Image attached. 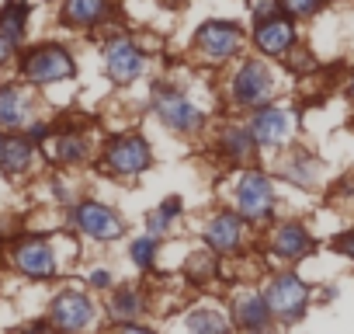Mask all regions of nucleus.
<instances>
[{"label": "nucleus", "instance_id": "12", "mask_svg": "<svg viewBox=\"0 0 354 334\" xmlns=\"http://www.w3.org/2000/svg\"><path fill=\"white\" fill-rule=\"evenodd\" d=\"M250 132H254L257 146H268V150L285 146V139L292 136V115L278 105H261V108H254Z\"/></svg>", "mask_w": 354, "mask_h": 334}, {"label": "nucleus", "instance_id": "34", "mask_svg": "<svg viewBox=\"0 0 354 334\" xmlns=\"http://www.w3.org/2000/svg\"><path fill=\"white\" fill-rule=\"evenodd\" d=\"M91 285H94V289H108V285H111V272H104V268L94 272V275H91Z\"/></svg>", "mask_w": 354, "mask_h": 334}, {"label": "nucleus", "instance_id": "17", "mask_svg": "<svg viewBox=\"0 0 354 334\" xmlns=\"http://www.w3.org/2000/svg\"><path fill=\"white\" fill-rule=\"evenodd\" d=\"M271 320L274 317H271L264 296H257V292H243L233 303V327H240V331H264V327H271Z\"/></svg>", "mask_w": 354, "mask_h": 334}, {"label": "nucleus", "instance_id": "28", "mask_svg": "<svg viewBox=\"0 0 354 334\" xmlns=\"http://www.w3.org/2000/svg\"><path fill=\"white\" fill-rule=\"evenodd\" d=\"M278 4H281V11L288 18H313V15L323 11L326 0H278Z\"/></svg>", "mask_w": 354, "mask_h": 334}, {"label": "nucleus", "instance_id": "15", "mask_svg": "<svg viewBox=\"0 0 354 334\" xmlns=\"http://www.w3.org/2000/svg\"><path fill=\"white\" fill-rule=\"evenodd\" d=\"M247 220L240 216V213H216L212 220H209V227H205V240H209V247L216 251V254H233L240 244H243V227Z\"/></svg>", "mask_w": 354, "mask_h": 334}, {"label": "nucleus", "instance_id": "3", "mask_svg": "<svg viewBox=\"0 0 354 334\" xmlns=\"http://www.w3.org/2000/svg\"><path fill=\"white\" fill-rule=\"evenodd\" d=\"M149 164H153V150L142 136H118V139H108L104 146L101 171L111 178H136L149 171Z\"/></svg>", "mask_w": 354, "mask_h": 334}, {"label": "nucleus", "instance_id": "2", "mask_svg": "<svg viewBox=\"0 0 354 334\" xmlns=\"http://www.w3.org/2000/svg\"><path fill=\"white\" fill-rule=\"evenodd\" d=\"M77 73V63L70 56V49L46 42L35 49H25L21 56V77L28 84H56V80H70Z\"/></svg>", "mask_w": 354, "mask_h": 334}, {"label": "nucleus", "instance_id": "22", "mask_svg": "<svg viewBox=\"0 0 354 334\" xmlns=\"http://www.w3.org/2000/svg\"><path fill=\"white\" fill-rule=\"evenodd\" d=\"M28 4L25 0H11V4L0 8V35H8L11 42H21L25 39V28H28Z\"/></svg>", "mask_w": 354, "mask_h": 334}, {"label": "nucleus", "instance_id": "14", "mask_svg": "<svg viewBox=\"0 0 354 334\" xmlns=\"http://www.w3.org/2000/svg\"><path fill=\"white\" fill-rule=\"evenodd\" d=\"M268 251L281 261H302L309 258L313 251V237L302 223H278L271 230V240H268Z\"/></svg>", "mask_w": 354, "mask_h": 334}, {"label": "nucleus", "instance_id": "26", "mask_svg": "<svg viewBox=\"0 0 354 334\" xmlns=\"http://www.w3.org/2000/svg\"><path fill=\"white\" fill-rule=\"evenodd\" d=\"M188 275H192L198 285H205V282L216 275V251H212V254H209V251L192 254V261H188Z\"/></svg>", "mask_w": 354, "mask_h": 334}, {"label": "nucleus", "instance_id": "35", "mask_svg": "<svg viewBox=\"0 0 354 334\" xmlns=\"http://www.w3.org/2000/svg\"><path fill=\"white\" fill-rule=\"evenodd\" d=\"M167 8H185V0H163Z\"/></svg>", "mask_w": 354, "mask_h": 334}, {"label": "nucleus", "instance_id": "10", "mask_svg": "<svg viewBox=\"0 0 354 334\" xmlns=\"http://www.w3.org/2000/svg\"><path fill=\"white\" fill-rule=\"evenodd\" d=\"M254 46L264 53V56H274L281 60L292 46H299V32H295V18H288L285 11L264 18V21H254Z\"/></svg>", "mask_w": 354, "mask_h": 334}, {"label": "nucleus", "instance_id": "11", "mask_svg": "<svg viewBox=\"0 0 354 334\" xmlns=\"http://www.w3.org/2000/svg\"><path fill=\"white\" fill-rule=\"evenodd\" d=\"M94 317H97L94 299L84 296V292H77V289L59 292L53 299V306H49V324L53 327H63V331H84V327L94 324Z\"/></svg>", "mask_w": 354, "mask_h": 334}, {"label": "nucleus", "instance_id": "25", "mask_svg": "<svg viewBox=\"0 0 354 334\" xmlns=\"http://www.w3.org/2000/svg\"><path fill=\"white\" fill-rule=\"evenodd\" d=\"M129 258H132V265H136L139 272H149L153 261H156V237H153V234L136 237V240L129 244Z\"/></svg>", "mask_w": 354, "mask_h": 334}, {"label": "nucleus", "instance_id": "5", "mask_svg": "<svg viewBox=\"0 0 354 334\" xmlns=\"http://www.w3.org/2000/svg\"><path fill=\"white\" fill-rule=\"evenodd\" d=\"M153 112L174 132H198L202 122H205V115L198 112V105L192 98H185L177 87H167V84H156V91H153Z\"/></svg>", "mask_w": 354, "mask_h": 334}, {"label": "nucleus", "instance_id": "36", "mask_svg": "<svg viewBox=\"0 0 354 334\" xmlns=\"http://www.w3.org/2000/svg\"><path fill=\"white\" fill-rule=\"evenodd\" d=\"M347 94H351V98H354V73H351V77H347Z\"/></svg>", "mask_w": 354, "mask_h": 334}, {"label": "nucleus", "instance_id": "6", "mask_svg": "<svg viewBox=\"0 0 354 334\" xmlns=\"http://www.w3.org/2000/svg\"><path fill=\"white\" fill-rule=\"evenodd\" d=\"M70 227H77L84 237H91V240H101V244H108V240H118V237L125 234V223H122V216H118L115 209L101 206V202H91V199L73 206V213H70Z\"/></svg>", "mask_w": 354, "mask_h": 334}, {"label": "nucleus", "instance_id": "19", "mask_svg": "<svg viewBox=\"0 0 354 334\" xmlns=\"http://www.w3.org/2000/svg\"><path fill=\"white\" fill-rule=\"evenodd\" d=\"M111 0H66L63 4V25L73 28H94L108 18Z\"/></svg>", "mask_w": 354, "mask_h": 334}, {"label": "nucleus", "instance_id": "23", "mask_svg": "<svg viewBox=\"0 0 354 334\" xmlns=\"http://www.w3.org/2000/svg\"><path fill=\"white\" fill-rule=\"evenodd\" d=\"M281 175H285L292 185H299V188H313V185L319 182V164H316L309 153H302V150H299L292 160H285Z\"/></svg>", "mask_w": 354, "mask_h": 334}, {"label": "nucleus", "instance_id": "24", "mask_svg": "<svg viewBox=\"0 0 354 334\" xmlns=\"http://www.w3.org/2000/svg\"><path fill=\"white\" fill-rule=\"evenodd\" d=\"M146 310V296L139 292V285H118L111 292V303H108V313L118 320V317H139Z\"/></svg>", "mask_w": 354, "mask_h": 334}, {"label": "nucleus", "instance_id": "27", "mask_svg": "<svg viewBox=\"0 0 354 334\" xmlns=\"http://www.w3.org/2000/svg\"><path fill=\"white\" fill-rule=\"evenodd\" d=\"M188 327H192V331H226L230 324H226V317L216 313V310H195V313L188 317Z\"/></svg>", "mask_w": 354, "mask_h": 334}, {"label": "nucleus", "instance_id": "1", "mask_svg": "<svg viewBox=\"0 0 354 334\" xmlns=\"http://www.w3.org/2000/svg\"><path fill=\"white\" fill-rule=\"evenodd\" d=\"M264 303L271 310V317L278 324H295L306 317L309 310V299H313V289L306 279H299L295 272H281V275H271L268 285H264Z\"/></svg>", "mask_w": 354, "mask_h": 334}, {"label": "nucleus", "instance_id": "7", "mask_svg": "<svg viewBox=\"0 0 354 334\" xmlns=\"http://www.w3.org/2000/svg\"><path fill=\"white\" fill-rule=\"evenodd\" d=\"M243 46V32L233 21H205L195 35V49L205 63H226L240 53Z\"/></svg>", "mask_w": 354, "mask_h": 334}, {"label": "nucleus", "instance_id": "4", "mask_svg": "<svg viewBox=\"0 0 354 334\" xmlns=\"http://www.w3.org/2000/svg\"><path fill=\"white\" fill-rule=\"evenodd\" d=\"M236 213L247 223H264L274 216V185L264 171H243L236 182Z\"/></svg>", "mask_w": 354, "mask_h": 334}, {"label": "nucleus", "instance_id": "13", "mask_svg": "<svg viewBox=\"0 0 354 334\" xmlns=\"http://www.w3.org/2000/svg\"><path fill=\"white\" fill-rule=\"evenodd\" d=\"M104 70H108V77H111L115 84H132V80L146 70V56H142V49H139L136 42L115 39V42H108V49H104Z\"/></svg>", "mask_w": 354, "mask_h": 334}, {"label": "nucleus", "instance_id": "21", "mask_svg": "<svg viewBox=\"0 0 354 334\" xmlns=\"http://www.w3.org/2000/svg\"><path fill=\"white\" fill-rule=\"evenodd\" d=\"M254 132H250V125H226L223 132H219V150H223V157L226 160H233V164H247L250 157H254Z\"/></svg>", "mask_w": 354, "mask_h": 334}, {"label": "nucleus", "instance_id": "9", "mask_svg": "<svg viewBox=\"0 0 354 334\" xmlns=\"http://www.w3.org/2000/svg\"><path fill=\"white\" fill-rule=\"evenodd\" d=\"M11 265L28 275V279H53L59 272V258H56V247L42 237H21L15 247H11Z\"/></svg>", "mask_w": 354, "mask_h": 334}, {"label": "nucleus", "instance_id": "8", "mask_svg": "<svg viewBox=\"0 0 354 334\" xmlns=\"http://www.w3.org/2000/svg\"><path fill=\"white\" fill-rule=\"evenodd\" d=\"M274 98V77L261 60H247L233 77V101L240 108H261Z\"/></svg>", "mask_w": 354, "mask_h": 334}, {"label": "nucleus", "instance_id": "30", "mask_svg": "<svg viewBox=\"0 0 354 334\" xmlns=\"http://www.w3.org/2000/svg\"><path fill=\"white\" fill-rule=\"evenodd\" d=\"M170 223H174V220H170L163 209H156V213H149V216H146V227H149V234H153V237L167 234V230H170Z\"/></svg>", "mask_w": 354, "mask_h": 334}, {"label": "nucleus", "instance_id": "31", "mask_svg": "<svg viewBox=\"0 0 354 334\" xmlns=\"http://www.w3.org/2000/svg\"><path fill=\"white\" fill-rule=\"evenodd\" d=\"M278 11H281L278 0H257V4H254V21H264V18H271Z\"/></svg>", "mask_w": 354, "mask_h": 334}, {"label": "nucleus", "instance_id": "29", "mask_svg": "<svg viewBox=\"0 0 354 334\" xmlns=\"http://www.w3.org/2000/svg\"><path fill=\"white\" fill-rule=\"evenodd\" d=\"M330 244H333V251H337V254H344L347 261H354V227H351V230H340Z\"/></svg>", "mask_w": 354, "mask_h": 334}, {"label": "nucleus", "instance_id": "20", "mask_svg": "<svg viewBox=\"0 0 354 334\" xmlns=\"http://www.w3.org/2000/svg\"><path fill=\"white\" fill-rule=\"evenodd\" d=\"M46 157L56 164H77L87 157V139L73 129H63L56 136H46Z\"/></svg>", "mask_w": 354, "mask_h": 334}, {"label": "nucleus", "instance_id": "32", "mask_svg": "<svg viewBox=\"0 0 354 334\" xmlns=\"http://www.w3.org/2000/svg\"><path fill=\"white\" fill-rule=\"evenodd\" d=\"M15 46H18V42H11L8 35H0V67H4V63L15 56Z\"/></svg>", "mask_w": 354, "mask_h": 334}, {"label": "nucleus", "instance_id": "33", "mask_svg": "<svg viewBox=\"0 0 354 334\" xmlns=\"http://www.w3.org/2000/svg\"><path fill=\"white\" fill-rule=\"evenodd\" d=\"M160 209H163L170 220H174V216H181V199H177V195H170L167 202H160Z\"/></svg>", "mask_w": 354, "mask_h": 334}, {"label": "nucleus", "instance_id": "18", "mask_svg": "<svg viewBox=\"0 0 354 334\" xmlns=\"http://www.w3.org/2000/svg\"><path fill=\"white\" fill-rule=\"evenodd\" d=\"M35 160V143L28 136H8L0 139V171L4 175H25Z\"/></svg>", "mask_w": 354, "mask_h": 334}, {"label": "nucleus", "instance_id": "16", "mask_svg": "<svg viewBox=\"0 0 354 334\" xmlns=\"http://www.w3.org/2000/svg\"><path fill=\"white\" fill-rule=\"evenodd\" d=\"M32 118V98L21 84H8V87H0V129H8V132H18L25 129Z\"/></svg>", "mask_w": 354, "mask_h": 334}]
</instances>
